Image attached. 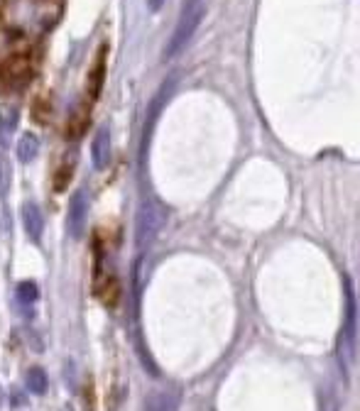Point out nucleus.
Listing matches in <instances>:
<instances>
[{
  "label": "nucleus",
  "mask_w": 360,
  "mask_h": 411,
  "mask_svg": "<svg viewBox=\"0 0 360 411\" xmlns=\"http://www.w3.org/2000/svg\"><path fill=\"white\" fill-rule=\"evenodd\" d=\"M204 10H206L204 0H184L182 15H179V20H177V27H174V32H172V40H169L164 57L167 59L177 57V54L191 42L194 32L198 30V25L204 20Z\"/></svg>",
  "instance_id": "nucleus-1"
},
{
  "label": "nucleus",
  "mask_w": 360,
  "mask_h": 411,
  "mask_svg": "<svg viewBox=\"0 0 360 411\" xmlns=\"http://www.w3.org/2000/svg\"><path fill=\"white\" fill-rule=\"evenodd\" d=\"M164 225V211L160 203H155L152 198L142 201L140 211H137V220H135V245L137 252H145L152 247V243L157 240L160 230Z\"/></svg>",
  "instance_id": "nucleus-2"
},
{
  "label": "nucleus",
  "mask_w": 360,
  "mask_h": 411,
  "mask_svg": "<svg viewBox=\"0 0 360 411\" xmlns=\"http://www.w3.org/2000/svg\"><path fill=\"white\" fill-rule=\"evenodd\" d=\"M174 89H177V78H167L160 89H157V94L152 96L150 105H147V118H145V130H142V150H140V157L145 159V152H147V145H150V137H152V130H155L157 125V118L162 115V108L164 103H167L169 98H172Z\"/></svg>",
  "instance_id": "nucleus-3"
},
{
  "label": "nucleus",
  "mask_w": 360,
  "mask_h": 411,
  "mask_svg": "<svg viewBox=\"0 0 360 411\" xmlns=\"http://www.w3.org/2000/svg\"><path fill=\"white\" fill-rule=\"evenodd\" d=\"M86 218H89V201H86L84 191H76L69 203V233L71 238H84Z\"/></svg>",
  "instance_id": "nucleus-4"
},
{
  "label": "nucleus",
  "mask_w": 360,
  "mask_h": 411,
  "mask_svg": "<svg viewBox=\"0 0 360 411\" xmlns=\"http://www.w3.org/2000/svg\"><path fill=\"white\" fill-rule=\"evenodd\" d=\"M355 333H358V304H355L353 286L345 279V323L343 333H341V343H350V355L355 353Z\"/></svg>",
  "instance_id": "nucleus-5"
},
{
  "label": "nucleus",
  "mask_w": 360,
  "mask_h": 411,
  "mask_svg": "<svg viewBox=\"0 0 360 411\" xmlns=\"http://www.w3.org/2000/svg\"><path fill=\"white\" fill-rule=\"evenodd\" d=\"M91 159H94L96 169H105L110 161V130L108 128H101L96 132L94 142H91Z\"/></svg>",
  "instance_id": "nucleus-6"
},
{
  "label": "nucleus",
  "mask_w": 360,
  "mask_h": 411,
  "mask_svg": "<svg viewBox=\"0 0 360 411\" xmlns=\"http://www.w3.org/2000/svg\"><path fill=\"white\" fill-rule=\"evenodd\" d=\"M22 223H25L27 235H30L35 243H40V240H42L44 218H42V211H40V206H37V203H25V206H22Z\"/></svg>",
  "instance_id": "nucleus-7"
},
{
  "label": "nucleus",
  "mask_w": 360,
  "mask_h": 411,
  "mask_svg": "<svg viewBox=\"0 0 360 411\" xmlns=\"http://www.w3.org/2000/svg\"><path fill=\"white\" fill-rule=\"evenodd\" d=\"M145 411H179V394L167 390L152 392L145 399Z\"/></svg>",
  "instance_id": "nucleus-8"
},
{
  "label": "nucleus",
  "mask_w": 360,
  "mask_h": 411,
  "mask_svg": "<svg viewBox=\"0 0 360 411\" xmlns=\"http://www.w3.org/2000/svg\"><path fill=\"white\" fill-rule=\"evenodd\" d=\"M47 387H49L47 372H44L42 367H30V372H27V390H30L32 394L42 396L44 392H47Z\"/></svg>",
  "instance_id": "nucleus-9"
},
{
  "label": "nucleus",
  "mask_w": 360,
  "mask_h": 411,
  "mask_svg": "<svg viewBox=\"0 0 360 411\" xmlns=\"http://www.w3.org/2000/svg\"><path fill=\"white\" fill-rule=\"evenodd\" d=\"M105 49H101V57H98V64H96V69L91 71L89 76V84H91V98H96V96L101 94V89H103V76H105Z\"/></svg>",
  "instance_id": "nucleus-10"
},
{
  "label": "nucleus",
  "mask_w": 360,
  "mask_h": 411,
  "mask_svg": "<svg viewBox=\"0 0 360 411\" xmlns=\"http://www.w3.org/2000/svg\"><path fill=\"white\" fill-rule=\"evenodd\" d=\"M37 152H40V140L35 135H22L20 145H17V157L22 161H30L37 157Z\"/></svg>",
  "instance_id": "nucleus-11"
},
{
  "label": "nucleus",
  "mask_w": 360,
  "mask_h": 411,
  "mask_svg": "<svg viewBox=\"0 0 360 411\" xmlns=\"http://www.w3.org/2000/svg\"><path fill=\"white\" fill-rule=\"evenodd\" d=\"M37 299H40V289H37L35 281H20V284H17V301L30 306Z\"/></svg>",
  "instance_id": "nucleus-12"
},
{
  "label": "nucleus",
  "mask_w": 360,
  "mask_h": 411,
  "mask_svg": "<svg viewBox=\"0 0 360 411\" xmlns=\"http://www.w3.org/2000/svg\"><path fill=\"white\" fill-rule=\"evenodd\" d=\"M8 179H10V169L6 167V161L0 159V193H6Z\"/></svg>",
  "instance_id": "nucleus-13"
},
{
  "label": "nucleus",
  "mask_w": 360,
  "mask_h": 411,
  "mask_svg": "<svg viewBox=\"0 0 360 411\" xmlns=\"http://www.w3.org/2000/svg\"><path fill=\"white\" fill-rule=\"evenodd\" d=\"M147 3H150V8H152V10H160V8H162V3H164V0H147Z\"/></svg>",
  "instance_id": "nucleus-14"
}]
</instances>
